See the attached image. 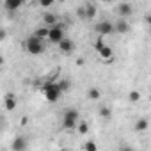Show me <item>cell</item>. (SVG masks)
Segmentation results:
<instances>
[{"instance_id":"1","label":"cell","mask_w":151,"mask_h":151,"mask_svg":"<svg viewBox=\"0 0 151 151\" xmlns=\"http://www.w3.org/2000/svg\"><path fill=\"white\" fill-rule=\"evenodd\" d=\"M41 91H43L45 98H46L50 103H55V101H59V100H60V96H62V93H64V91L60 89L59 82H48V80L43 84Z\"/></svg>"},{"instance_id":"2","label":"cell","mask_w":151,"mask_h":151,"mask_svg":"<svg viewBox=\"0 0 151 151\" xmlns=\"http://www.w3.org/2000/svg\"><path fill=\"white\" fill-rule=\"evenodd\" d=\"M25 50L30 53V55H39L45 52V45H43V39H39L37 36H30L25 39Z\"/></svg>"},{"instance_id":"3","label":"cell","mask_w":151,"mask_h":151,"mask_svg":"<svg viewBox=\"0 0 151 151\" xmlns=\"http://www.w3.org/2000/svg\"><path fill=\"white\" fill-rule=\"evenodd\" d=\"M78 117H80V114H78L77 109H68L64 112V117H62V126L66 130H73L78 124Z\"/></svg>"},{"instance_id":"4","label":"cell","mask_w":151,"mask_h":151,"mask_svg":"<svg viewBox=\"0 0 151 151\" xmlns=\"http://www.w3.org/2000/svg\"><path fill=\"white\" fill-rule=\"evenodd\" d=\"M64 37H66V36H64V29H62V25L55 23L53 27H50V34H48V41H50V43L59 45Z\"/></svg>"},{"instance_id":"5","label":"cell","mask_w":151,"mask_h":151,"mask_svg":"<svg viewBox=\"0 0 151 151\" xmlns=\"http://www.w3.org/2000/svg\"><path fill=\"white\" fill-rule=\"evenodd\" d=\"M94 30L100 34V36H109V34H114L116 32V25L109 20H101L100 23L94 25Z\"/></svg>"},{"instance_id":"6","label":"cell","mask_w":151,"mask_h":151,"mask_svg":"<svg viewBox=\"0 0 151 151\" xmlns=\"http://www.w3.org/2000/svg\"><path fill=\"white\" fill-rule=\"evenodd\" d=\"M57 46H59V50H60L64 55H69V53H73V52H75V43H73L69 37H64Z\"/></svg>"},{"instance_id":"7","label":"cell","mask_w":151,"mask_h":151,"mask_svg":"<svg viewBox=\"0 0 151 151\" xmlns=\"http://www.w3.org/2000/svg\"><path fill=\"white\" fill-rule=\"evenodd\" d=\"M29 147V142L25 137H14V140L11 142V149L13 151H25Z\"/></svg>"},{"instance_id":"8","label":"cell","mask_w":151,"mask_h":151,"mask_svg":"<svg viewBox=\"0 0 151 151\" xmlns=\"http://www.w3.org/2000/svg\"><path fill=\"white\" fill-rule=\"evenodd\" d=\"M98 55H100V60H103V62H112L114 60V50L107 45L98 52Z\"/></svg>"},{"instance_id":"9","label":"cell","mask_w":151,"mask_h":151,"mask_svg":"<svg viewBox=\"0 0 151 151\" xmlns=\"http://www.w3.org/2000/svg\"><path fill=\"white\" fill-rule=\"evenodd\" d=\"M117 13H119V16H121V18H128V16H132L133 7L128 4V0H123V2L119 4V7H117Z\"/></svg>"},{"instance_id":"10","label":"cell","mask_w":151,"mask_h":151,"mask_svg":"<svg viewBox=\"0 0 151 151\" xmlns=\"http://www.w3.org/2000/svg\"><path fill=\"white\" fill-rule=\"evenodd\" d=\"M22 6V0H4V7L9 11V13H14L18 11Z\"/></svg>"},{"instance_id":"11","label":"cell","mask_w":151,"mask_h":151,"mask_svg":"<svg viewBox=\"0 0 151 151\" xmlns=\"http://www.w3.org/2000/svg\"><path fill=\"white\" fill-rule=\"evenodd\" d=\"M114 25H116V32H119V34H126V32L130 30V25H128L126 18H121V20L116 22Z\"/></svg>"},{"instance_id":"12","label":"cell","mask_w":151,"mask_h":151,"mask_svg":"<svg viewBox=\"0 0 151 151\" xmlns=\"http://www.w3.org/2000/svg\"><path fill=\"white\" fill-rule=\"evenodd\" d=\"M4 107H6V110H14L16 109V98L13 96V94H7L6 96V101H4Z\"/></svg>"},{"instance_id":"13","label":"cell","mask_w":151,"mask_h":151,"mask_svg":"<svg viewBox=\"0 0 151 151\" xmlns=\"http://www.w3.org/2000/svg\"><path fill=\"white\" fill-rule=\"evenodd\" d=\"M55 23H57V16H55V14L46 13V14L43 16V25H46V27H53Z\"/></svg>"},{"instance_id":"14","label":"cell","mask_w":151,"mask_h":151,"mask_svg":"<svg viewBox=\"0 0 151 151\" xmlns=\"http://www.w3.org/2000/svg\"><path fill=\"white\" fill-rule=\"evenodd\" d=\"M48 34H50V27H46V25H43V27H39L36 32H34V36H37L39 39H48Z\"/></svg>"},{"instance_id":"15","label":"cell","mask_w":151,"mask_h":151,"mask_svg":"<svg viewBox=\"0 0 151 151\" xmlns=\"http://www.w3.org/2000/svg\"><path fill=\"white\" fill-rule=\"evenodd\" d=\"M147 126H149V123H147V119H137L135 121V130L137 132H144V130H147Z\"/></svg>"},{"instance_id":"16","label":"cell","mask_w":151,"mask_h":151,"mask_svg":"<svg viewBox=\"0 0 151 151\" xmlns=\"http://www.w3.org/2000/svg\"><path fill=\"white\" fill-rule=\"evenodd\" d=\"M86 13H87V20H93L96 16V6L94 4H86Z\"/></svg>"},{"instance_id":"17","label":"cell","mask_w":151,"mask_h":151,"mask_svg":"<svg viewBox=\"0 0 151 151\" xmlns=\"http://www.w3.org/2000/svg\"><path fill=\"white\" fill-rule=\"evenodd\" d=\"M87 96H89L91 100H100V96H101V91H100L98 87H91V89L87 91Z\"/></svg>"},{"instance_id":"18","label":"cell","mask_w":151,"mask_h":151,"mask_svg":"<svg viewBox=\"0 0 151 151\" xmlns=\"http://www.w3.org/2000/svg\"><path fill=\"white\" fill-rule=\"evenodd\" d=\"M57 82H59V86H60V89H62L64 93L71 89V80H68V78H60V80H57Z\"/></svg>"},{"instance_id":"19","label":"cell","mask_w":151,"mask_h":151,"mask_svg":"<svg viewBox=\"0 0 151 151\" xmlns=\"http://www.w3.org/2000/svg\"><path fill=\"white\" fill-rule=\"evenodd\" d=\"M100 116H101L103 119H110V116H112V110H110L107 105H103V107H100Z\"/></svg>"},{"instance_id":"20","label":"cell","mask_w":151,"mask_h":151,"mask_svg":"<svg viewBox=\"0 0 151 151\" xmlns=\"http://www.w3.org/2000/svg\"><path fill=\"white\" fill-rule=\"evenodd\" d=\"M77 128H78V133H80V135H86V133L89 132V124H87L86 121H82V123L78 121V124H77Z\"/></svg>"},{"instance_id":"21","label":"cell","mask_w":151,"mask_h":151,"mask_svg":"<svg viewBox=\"0 0 151 151\" xmlns=\"http://www.w3.org/2000/svg\"><path fill=\"white\" fill-rule=\"evenodd\" d=\"M103 46H105L103 36H100V34H98V37H96V41H94V48H96V52H100V50H101Z\"/></svg>"},{"instance_id":"22","label":"cell","mask_w":151,"mask_h":151,"mask_svg":"<svg viewBox=\"0 0 151 151\" xmlns=\"http://www.w3.org/2000/svg\"><path fill=\"white\" fill-rule=\"evenodd\" d=\"M77 14H78V18H80V20H87V13H86V6H80V7H77Z\"/></svg>"},{"instance_id":"23","label":"cell","mask_w":151,"mask_h":151,"mask_svg":"<svg viewBox=\"0 0 151 151\" xmlns=\"http://www.w3.org/2000/svg\"><path fill=\"white\" fill-rule=\"evenodd\" d=\"M128 100H130V101H133V103H135V101H139V100H140V93H139V91H132V93L128 94Z\"/></svg>"},{"instance_id":"24","label":"cell","mask_w":151,"mask_h":151,"mask_svg":"<svg viewBox=\"0 0 151 151\" xmlns=\"http://www.w3.org/2000/svg\"><path fill=\"white\" fill-rule=\"evenodd\" d=\"M84 149H86V151H96V149H98V146H96L94 142H91V140H89V142H86V144H84Z\"/></svg>"},{"instance_id":"25","label":"cell","mask_w":151,"mask_h":151,"mask_svg":"<svg viewBox=\"0 0 151 151\" xmlns=\"http://www.w3.org/2000/svg\"><path fill=\"white\" fill-rule=\"evenodd\" d=\"M53 4H55V0H39V6L41 7H50Z\"/></svg>"},{"instance_id":"26","label":"cell","mask_w":151,"mask_h":151,"mask_svg":"<svg viewBox=\"0 0 151 151\" xmlns=\"http://www.w3.org/2000/svg\"><path fill=\"white\" fill-rule=\"evenodd\" d=\"M6 36H7V32H6V29H2V30H0V39H6Z\"/></svg>"},{"instance_id":"27","label":"cell","mask_w":151,"mask_h":151,"mask_svg":"<svg viewBox=\"0 0 151 151\" xmlns=\"http://www.w3.org/2000/svg\"><path fill=\"white\" fill-rule=\"evenodd\" d=\"M144 22H146V23H147V25L151 27V14H146V18H144Z\"/></svg>"},{"instance_id":"28","label":"cell","mask_w":151,"mask_h":151,"mask_svg":"<svg viewBox=\"0 0 151 151\" xmlns=\"http://www.w3.org/2000/svg\"><path fill=\"white\" fill-rule=\"evenodd\" d=\"M25 2H29V0H22V4H25Z\"/></svg>"},{"instance_id":"29","label":"cell","mask_w":151,"mask_h":151,"mask_svg":"<svg viewBox=\"0 0 151 151\" xmlns=\"http://www.w3.org/2000/svg\"><path fill=\"white\" fill-rule=\"evenodd\" d=\"M101 2H110V0H101Z\"/></svg>"},{"instance_id":"30","label":"cell","mask_w":151,"mask_h":151,"mask_svg":"<svg viewBox=\"0 0 151 151\" xmlns=\"http://www.w3.org/2000/svg\"><path fill=\"white\" fill-rule=\"evenodd\" d=\"M149 36H151V30H149Z\"/></svg>"}]
</instances>
